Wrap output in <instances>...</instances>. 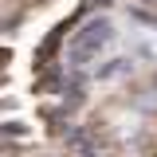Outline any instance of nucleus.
<instances>
[{"label":"nucleus","mask_w":157,"mask_h":157,"mask_svg":"<svg viewBox=\"0 0 157 157\" xmlns=\"http://www.w3.org/2000/svg\"><path fill=\"white\" fill-rule=\"evenodd\" d=\"M106 36H110V24H106V20H94V24L86 28V36L75 39V55H90L94 47H102V43H106Z\"/></svg>","instance_id":"1"}]
</instances>
